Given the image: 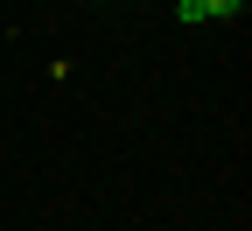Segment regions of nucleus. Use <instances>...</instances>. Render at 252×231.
Masks as SVG:
<instances>
[{
    "label": "nucleus",
    "mask_w": 252,
    "mask_h": 231,
    "mask_svg": "<svg viewBox=\"0 0 252 231\" xmlns=\"http://www.w3.org/2000/svg\"><path fill=\"white\" fill-rule=\"evenodd\" d=\"M175 14H182V21H196V0H175Z\"/></svg>",
    "instance_id": "1"
}]
</instances>
